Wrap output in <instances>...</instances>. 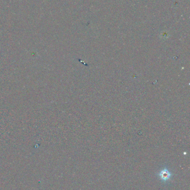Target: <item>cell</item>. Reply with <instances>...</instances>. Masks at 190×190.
Masks as SVG:
<instances>
[{
  "instance_id": "6da1fadb",
  "label": "cell",
  "mask_w": 190,
  "mask_h": 190,
  "mask_svg": "<svg viewBox=\"0 0 190 190\" xmlns=\"http://www.w3.org/2000/svg\"><path fill=\"white\" fill-rule=\"evenodd\" d=\"M173 174L170 172L167 167L163 168L158 173V176L163 183H167L171 179Z\"/></svg>"
}]
</instances>
